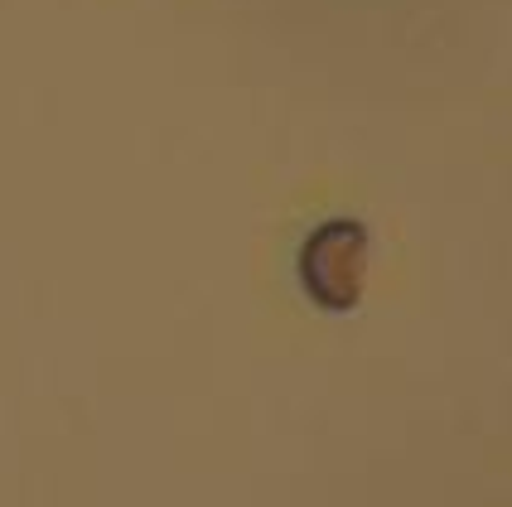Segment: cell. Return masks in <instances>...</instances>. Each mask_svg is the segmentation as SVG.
<instances>
[{"instance_id":"6da1fadb","label":"cell","mask_w":512,"mask_h":507,"mask_svg":"<svg viewBox=\"0 0 512 507\" xmlns=\"http://www.w3.org/2000/svg\"><path fill=\"white\" fill-rule=\"evenodd\" d=\"M300 281L319 310L348 314L368 285V227L353 218L319 223L300 247Z\"/></svg>"}]
</instances>
